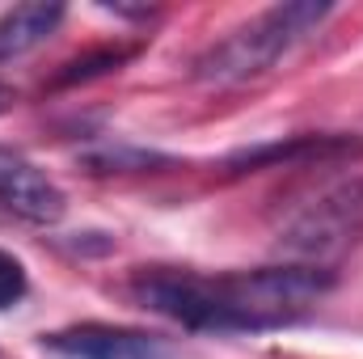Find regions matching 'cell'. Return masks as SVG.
<instances>
[{
  "mask_svg": "<svg viewBox=\"0 0 363 359\" xmlns=\"http://www.w3.org/2000/svg\"><path fill=\"white\" fill-rule=\"evenodd\" d=\"M60 21H64V4H55V0L13 4L9 13H0V60H17V55L34 51L38 43L51 38V30Z\"/></svg>",
  "mask_w": 363,
  "mask_h": 359,
  "instance_id": "8992f818",
  "label": "cell"
},
{
  "mask_svg": "<svg viewBox=\"0 0 363 359\" xmlns=\"http://www.w3.org/2000/svg\"><path fill=\"white\" fill-rule=\"evenodd\" d=\"M26 287H30L26 267H21L9 250H0V309H13V304L26 296Z\"/></svg>",
  "mask_w": 363,
  "mask_h": 359,
  "instance_id": "9c48e42d",
  "label": "cell"
},
{
  "mask_svg": "<svg viewBox=\"0 0 363 359\" xmlns=\"http://www.w3.org/2000/svg\"><path fill=\"white\" fill-rule=\"evenodd\" d=\"M347 148H355V140L300 136V140H287V144H267V148L233 157V170H258V165H271V161H304V157H325V153H347Z\"/></svg>",
  "mask_w": 363,
  "mask_h": 359,
  "instance_id": "52a82bcc",
  "label": "cell"
},
{
  "mask_svg": "<svg viewBox=\"0 0 363 359\" xmlns=\"http://www.w3.org/2000/svg\"><path fill=\"white\" fill-rule=\"evenodd\" d=\"M0 207L26 224H55L64 216V190L26 157L0 148Z\"/></svg>",
  "mask_w": 363,
  "mask_h": 359,
  "instance_id": "5b68a950",
  "label": "cell"
},
{
  "mask_svg": "<svg viewBox=\"0 0 363 359\" xmlns=\"http://www.w3.org/2000/svg\"><path fill=\"white\" fill-rule=\"evenodd\" d=\"M127 60H131L127 47H101V51H89V55L72 60V64L55 77V85H81V81H93V77H106V72H114V68L127 64Z\"/></svg>",
  "mask_w": 363,
  "mask_h": 359,
  "instance_id": "ba28073f",
  "label": "cell"
},
{
  "mask_svg": "<svg viewBox=\"0 0 363 359\" xmlns=\"http://www.w3.org/2000/svg\"><path fill=\"white\" fill-rule=\"evenodd\" d=\"M334 287V270L313 267H262L233 275H194V270H144L131 283V296L178 321L186 330H274L304 317Z\"/></svg>",
  "mask_w": 363,
  "mask_h": 359,
  "instance_id": "6da1fadb",
  "label": "cell"
},
{
  "mask_svg": "<svg viewBox=\"0 0 363 359\" xmlns=\"http://www.w3.org/2000/svg\"><path fill=\"white\" fill-rule=\"evenodd\" d=\"M13 101H17V93L9 89V85H0V114H4V110H9Z\"/></svg>",
  "mask_w": 363,
  "mask_h": 359,
  "instance_id": "30bf717a",
  "label": "cell"
},
{
  "mask_svg": "<svg viewBox=\"0 0 363 359\" xmlns=\"http://www.w3.org/2000/svg\"><path fill=\"white\" fill-rule=\"evenodd\" d=\"M43 347L64 359H169V347L157 334L110 326V321H81V326L43 334Z\"/></svg>",
  "mask_w": 363,
  "mask_h": 359,
  "instance_id": "277c9868",
  "label": "cell"
},
{
  "mask_svg": "<svg viewBox=\"0 0 363 359\" xmlns=\"http://www.w3.org/2000/svg\"><path fill=\"white\" fill-rule=\"evenodd\" d=\"M330 17V4L321 0H291V4H274L267 13H258L254 21L237 26L233 34H224L216 47H207L194 64V81L203 85H241L254 81L262 72H271L274 64L300 43L308 38L321 21Z\"/></svg>",
  "mask_w": 363,
  "mask_h": 359,
  "instance_id": "7a4b0ae2",
  "label": "cell"
},
{
  "mask_svg": "<svg viewBox=\"0 0 363 359\" xmlns=\"http://www.w3.org/2000/svg\"><path fill=\"white\" fill-rule=\"evenodd\" d=\"M363 237V178L321 190L279 233V254L291 267L330 270Z\"/></svg>",
  "mask_w": 363,
  "mask_h": 359,
  "instance_id": "3957f363",
  "label": "cell"
}]
</instances>
